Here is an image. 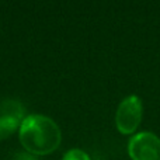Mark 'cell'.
I'll use <instances>...</instances> for the list:
<instances>
[{
    "label": "cell",
    "instance_id": "obj_1",
    "mask_svg": "<svg viewBox=\"0 0 160 160\" xmlns=\"http://www.w3.org/2000/svg\"><path fill=\"white\" fill-rule=\"evenodd\" d=\"M17 135L24 150L32 156L51 155L61 146L62 142L59 125L51 117L42 114L25 115Z\"/></svg>",
    "mask_w": 160,
    "mask_h": 160
},
{
    "label": "cell",
    "instance_id": "obj_2",
    "mask_svg": "<svg viewBox=\"0 0 160 160\" xmlns=\"http://www.w3.org/2000/svg\"><path fill=\"white\" fill-rule=\"evenodd\" d=\"M143 117V104L141 97L131 94L121 100L115 111V127L121 135L136 133Z\"/></svg>",
    "mask_w": 160,
    "mask_h": 160
},
{
    "label": "cell",
    "instance_id": "obj_3",
    "mask_svg": "<svg viewBox=\"0 0 160 160\" xmlns=\"http://www.w3.org/2000/svg\"><path fill=\"white\" fill-rule=\"evenodd\" d=\"M131 160H160V138L149 131L136 132L128 141Z\"/></svg>",
    "mask_w": 160,
    "mask_h": 160
},
{
    "label": "cell",
    "instance_id": "obj_4",
    "mask_svg": "<svg viewBox=\"0 0 160 160\" xmlns=\"http://www.w3.org/2000/svg\"><path fill=\"white\" fill-rule=\"evenodd\" d=\"M20 125H21V119L11 115H6V114H0V142L18 132Z\"/></svg>",
    "mask_w": 160,
    "mask_h": 160
},
{
    "label": "cell",
    "instance_id": "obj_5",
    "mask_svg": "<svg viewBox=\"0 0 160 160\" xmlns=\"http://www.w3.org/2000/svg\"><path fill=\"white\" fill-rule=\"evenodd\" d=\"M62 160H91L90 155L87 152H84L83 149L79 148H72V149L66 150L62 156Z\"/></svg>",
    "mask_w": 160,
    "mask_h": 160
},
{
    "label": "cell",
    "instance_id": "obj_6",
    "mask_svg": "<svg viewBox=\"0 0 160 160\" xmlns=\"http://www.w3.org/2000/svg\"><path fill=\"white\" fill-rule=\"evenodd\" d=\"M16 160H35V156H32V155H30V153H27V155H20Z\"/></svg>",
    "mask_w": 160,
    "mask_h": 160
}]
</instances>
